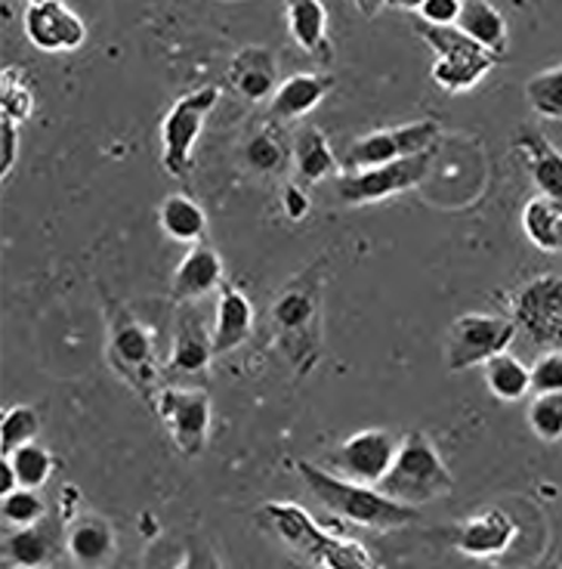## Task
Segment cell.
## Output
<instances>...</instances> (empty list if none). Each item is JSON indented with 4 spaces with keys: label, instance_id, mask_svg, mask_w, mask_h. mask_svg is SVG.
Segmentation results:
<instances>
[{
    "label": "cell",
    "instance_id": "6da1fadb",
    "mask_svg": "<svg viewBox=\"0 0 562 569\" xmlns=\"http://www.w3.org/2000/svg\"><path fill=\"white\" fill-rule=\"evenodd\" d=\"M297 473L303 477V483L310 486V492L322 501L324 508H331L359 527L387 532V529L408 527V523L421 520L418 508L393 501L390 496H383L378 486L352 483V480H343V477L331 473L328 468H319L312 461H297Z\"/></svg>",
    "mask_w": 562,
    "mask_h": 569
},
{
    "label": "cell",
    "instance_id": "7a4b0ae2",
    "mask_svg": "<svg viewBox=\"0 0 562 569\" xmlns=\"http://www.w3.org/2000/svg\"><path fill=\"white\" fill-rule=\"evenodd\" d=\"M260 523H267L272 532H279L291 548L307 555L322 569H374V560L359 541L340 539L324 532L310 513L291 501H269L260 511Z\"/></svg>",
    "mask_w": 562,
    "mask_h": 569
},
{
    "label": "cell",
    "instance_id": "3957f363",
    "mask_svg": "<svg viewBox=\"0 0 562 569\" xmlns=\"http://www.w3.org/2000/svg\"><path fill=\"white\" fill-rule=\"evenodd\" d=\"M451 486H454V477L445 468L436 446L430 442V437H423L421 430H411L405 440L399 442L393 468L387 470L378 489L408 508H421L426 501L449 496Z\"/></svg>",
    "mask_w": 562,
    "mask_h": 569
},
{
    "label": "cell",
    "instance_id": "277c9868",
    "mask_svg": "<svg viewBox=\"0 0 562 569\" xmlns=\"http://www.w3.org/2000/svg\"><path fill=\"white\" fill-rule=\"evenodd\" d=\"M220 102V87L204 84L183 93L173 102L161 121V168L173 180H185L192 171V156H195L198 137L208 124V114Z\"/></svg>",
    "mask_w": 562,
    "mask_h": 569
},
{
    "label": "cell",
    "instance_id": "5b68a950",
    "mask_svg": "<svg viewBox=\"0 0 562 569\" xmlns=\"http://www.w3.org/2000/svg\"><path fill=\"white\" fill-rule=\"evenodd\" d=\"M421 34L436 53L430 78L445 93L473 90L498 62V57H492L485 47H479L473 38H466L458 26H426V29H421Z\"/></svg>",
    "mask_w": 562,
    "mask_h": 569
},
{
    "label": "cell",
    "instance_id": "8992f818",
    "mask_svg": "<svg viewBox=\"0 0 562 569\" xmlns=\"http://www.w3.org/2000/svg\"><path fill=\"white\" fill-rule=\"evenodd\" d=\"M516 319L492 313L458 316L445 335V369L466 371L485 366L498 353H506L516 338Z\"/></svg>",
    "mask_w": 562,
    "mask_h": 569
},
{
    "label": "cell",
    "instance_id": "52a82bcc",
    "mask_svg": "<svg viewBox=\"0 0 562 569\" xmlns=\"http://www.w3.org/2000/svg\"><path fill=\"white\" fill-rule=\"evenodd\" d=\"M152 412L168 427L170 442L185 458H198L208 446L211 430V393L204 387L164 385L158 387Z\"/></svg>",
    "mask_w": 562,
    "mask_h": 569
},
{
    "label": "cell",
    "instance_id": "ba28073f",
    "mask_svg": "<svg viewBox=\"0 0 562 569\" xmlns=\"http://www.w3.org/2000/svg\"><path fill=\"white\" fill-rule=\"evenodd\" d=\"M109 362L133 390H140L149 402H155L158 350L152 331L137 316L118 313L109 335Z\"/></svg>",
    "mask_w": 562,
    "mask_h": 569
},
{
    "label": "cell",
    "instance_id": "9c48e42d",
    "mask_svg": "<svg viewBox=\"0 0 562 569\" xmlns=\"http://www.w3.org/2000/svg\"><path fill=\"white\" fill-rule=\"evenodd\" d=\"M442 128L436 118H421V121H408L399 128L374 130L352 142L347 149V164L352 171H368V168H380L399 158L421 156V152H433L436 149Z\"/></svg>",
    "mask_w": 562,
    "mask_h": 569
},
{
    "label": "cell",
    "instance_id": "30bf717a",
    "mask_svg": "<svg viewBox=\"0 0 562 569\" xmlns=\"http://www.w3.org/2000/svg\"><path fill=\"white\" fill-rule=\"evenodd\" d=\"M433 156H436V149L421 152V156L399 158V161L380 164V168H368V171L347 173L338 180V196L347 204H374V201L411 192L426 180Z\"/></svg>",
    "mask_w": 562,
    "mask_h": 569
},
{
    "label": "cell",
    "instance_id": "8fae6325",
    "mask_svg": "<svg viewBox=\"0 0 562 569\" xmlns=\"http://www.w3.org/2000/svg\"><path fill=\"white\" fill-rule=\"evenodd\" d=\"M513 319L544 350H562V276L548 272L522 284Z\"/></svg>",
    "mask_w": 562,
    "mask_h": 569
},
{
    "label": "cell",
    "instance_id": "7c38bea8",
    "mask_svg": "<svg viewBox=\"0 0 562 569\" xmlns=\"http://www.w3.org/2000/svg\"><path fill=\"white\" fill-rule=\"evenodd\" d=\"M399 442L390 430H359L340 442L328 458V470L352 483L378 486L387 470L393 468Z\"/></svg>",
    "mask_w": 562,
    "mask_h": 569
},
{
    "label": "cell",
    "instance_id": "4fadbf2b",
    "mask_svg": "<svg viewBox=\"0 0 562 569\" xmlns=\"http://www.w3.org/2000/svg\"><path fill=\"white\" fill-rule=\"evenodd\" d=\"M22 26H26V38L31 47H38L41 53H71L87 41L84 19L62 0L29 3Z\"/></svg>",
    "mask_w": 562,
    "mask_h": 569
},
{
    "label": "cell",
    "instance_id": "5bb4252c",
    "mask_svg": "<svg viewBox=\"0 0 562 569\" xmlns=\"http://www.w3.org/2000/svg\"><path fill=\"white\" fill-rule=\"evenodd\" d=\"M272 319L281 331V347L294 362L303 356L312 362L315 347L307 343L312 338V322H315V295L303 284H288L272 303Z\"/></svg>",
    "mask_w": 562,
    "mask_h": 569
},
{
    "label": "cell",
    "instance_id": "9a60e30c",
    "mask_svg": "<svg viewBox=\"0 0 562 569\" xmlns=\"http://www.w3.org/2000/svg\"><path fill=\"white\" fill-rule=\"evenodd\" d=\"M513 149L525 161V171L538 186V196L562 204V152L538 128H520L513 137Z\"/></svg>",
    "mask_w": 562,
    "mask_h": 569
},
{
    "label": "cell",
    "instance_id": "2e32d148",
    "mask_svg": "<svg viewBox=\"0 0 562 569\" xmlns=\"http://www.w3.org/2000/svg\"><path fill=\"white\" fill-rule=\"evenodd\" d=\"M513 536H516L513 517L501 508H492L454 529V548L466 557H498L510 548Z\"/></svg>",
    "mask_w": 562,
    "mask_h": 569
},
{
    "label": "cell",
    "instance_id": "e0dca14e",
    "mask_svg": "<svg viewBox=\"0 0 562 569\" xmlns=\"http://www.w3.org/2000/svg\"><path fill=\"white\" fill-rule=\"evenodd\" d=\"M253 331V303L251 298L235 288V284H223L217 295V310H213V350L217 356L239 350L241 343L251 338Z\"/></svg>",
    "mask_w": 562,
    "mask_h": 569
},
{
    "label": "cell",
    "instance_id": "ac0fdd59",
    "mask_svg": "<svg viewBox=\"0 0 562 569\" xmlns=\"http://www.w3.org/2000/svg\"><path fill=\"white\" fill-rule=\"evenodd\" d=\"M223 288V260L211 244H192L183 263L173 272V298L192 303Z\"/></svg>",
    "mask_w": 562,
    "mask_h": 569
},
{
    "label": "cell",
    "instance_id": "d6986e66",
    "mask_svg": "<svg viewBox=\"0 0 562 569\" xmlns=\"http://www.w3.org/2000/svg\"><path fill=\"white\" fill-rule=\"evenodd\" d=\"M229 84L235 87V93L251 102H263L275 97L279 90V71L275 59L263 47H248L229 66Z\"/></svg>",
    "mask_w": 562,
    "mask_h": 569
},
{
    "label": "cell",
    "instance_id": "ffe728a7",
    "mask_svg": "<svg viewBox=\"0 0 562 569\" xmlns=\"http://www.w3.org/2000/svg\"><path fill=\"white\" fill-rule=\"evenodd\" d=\"M213 356H217L213 335L195 313H185L180 319V328H177V341H173V353H170V371L195 381L201 375H208Z\"/></svg>",
    "mask_w": 562,
    "mask_h": 569
},
{
    "label": "cell",
    "instance_id": "44dd1931",
    "mask_svg": "<svg viewBox=\"0 0 562 569\" xmlns=\"http://www.w3.org/2000/svg\"><path fill=\"white\" fill-rule=\"evenodd\" d=\"M331 90V78L319 74V71H300L284 78L275 90V97L269 100V109L279 121H297L303 114H310L319 102L328 97Z\"/></svg>",
    "mask_w": 562,
    "mask_h": 569
},
{
    "label": "cell",
    "instance_id": "7402d4cb",
    "mask_svg": "<svg viewBox=\"0 0 562 569\" xmlns=\"http://www.w3.org/2000/svg\"><path fill=\"white\" fill-rule=\"evenodd\" d=\"M284 19L294 43L312 57H331L328 7L322 0H284Z\"/></svg>",
    "mask_w": 562,
    "mask_h": 569
},
{
    "label": "cell",
    "instance_id": "603a6c76",
    "mask_svg": "<svg viewBox=\"0 0 562 569\" xmlns=\"http://www.w3.org/2000/svg\"><path fill=\"white\" fill-rule=\"evenodd\" d=\"M69 555L84 569L106 567L114 555V529L97 513L78 517L69 529Z\"/></svg>",
    "mask_w": 562,
    "mask_h": 569
},
{
    "label": "cell",
    "instance_id": "cb8c5ba5",
    "mask_svg": "<svg viewBox=\"0 0 562 569\" xmlns=\"http://www.w3.org/2000/svg\"><path fill=\"white\" fill-rule=\"evenodd\" d=\"M158 227L173 242L201 244L204 236H208V213H204V208L192 196L173 192L158 208Z\"/></svg>",
    "mask_w": 562,
    "mask_h": 569
},
{
    "label": "cell",
    "instance_id": "d4e9b609",
    "mask_svg": "<svg viewBox=\"0 0 562 569\" xmlns=\"http://www.w3.org/2000/svg\"><path fill=\"white\" fill-rule=\"evenodd\" d=\"M458 29L464 31L466 38H473L479 47H485L492 57H504L506 53V19L504 13L494 7L492 0H464L461 16H458Z\"/></svg>",
    "mask_w": 562,
    "mask_h": 569
},
{
    "label": "cell",
    "instance_id": "484cf974",
    "mask_svg": "<svg viewBox=\"0 0 562 569\" xmlns=\"http://www.w3.org/2000/svg\"><path fill=\"white\" fill-rule=\"evenodd\" d=\"M291 161H294L297 180L303 186L322 183L324 177L338 171V156L331 149V142L319 128H303L297 133L294 149H291Z\"/></svg>",
    "mask_w": 562,
    "mask_h": 569
},
{
    "label": "cell",
    "instance_id": "4316f807",
    "mask_svg": "<svg viewBox=\"0 0 562 569\" xmlns=\"http://www.w3.org/2000/svg\"><path fill=\"white\" fill-rule=\"evenodd\" d=\"M522 232L525 239L548 254H562V204L548 196H534L522 208Z\"/></svg>",
    "mask_w": 562,
    "mask_h": 569
},
{
    "label": "cell",
    "instance_id": "83f0119b",
    "mask_svg": "<svg viewBox=\"0 0 562 569\" xmlns=\"http://www.w3.org/2000/svg\"><path fill=\"white\" fill-rule=\"evenodd\" d=\"M482 378H485L489 393L501 402H520L532 393V369H525L510 350L489 359L482 366Z\"/></svg>",
    "mask_w": 562,
    "mask_h": 569
},
{
    "label": "cell",
    "instance_id": "f1b7e54d",
    "mask_svg": "<svg viewBox=\"0 0 562 569\" xmlns=\"http://www.w3.org/2000/svg\"><path fill=\"white\" fill-rule=\"evenodd\" d=\"M3 560L13 569H47L53 560V539L41 527L13 529L3 536Z\"/></svg>",
    "mask_w": 562,
    "mask_h": 569
},
{
    "label": "cell",
    "instance_id": "f546056e",
    "mask_svg": "<svg viewBox=\"0 0 562 569\" xmlns=\"http://www.w3.org/2000/svg\"><path fill=\"white\" fill-rule=\"evenodd\" d=\"M10 458V465L16 470V480L19 486H26V489H41V486L50 483V477H53V468H57V461H53V452L41 446V442L34 440L29 446H22V449H16Z\"/></svg>",
    "mask_w": 562,
    "mask_h": 569
},
{
    "label": "cell",
    "instance_id": "4dcf8cb0",
    "mask_svg": "<svg viewBox=\"0 0 562 569\" xmlns=\"http://www.w3.org/2000/svg\"><path fill=\"white\" fill-rule=\"evenodd\" d=\"M31 114H34V90L29 78L19 69H3L0 71V118L22 124Z\"/></svg>",
    "mask_w": 562,
    "mask_h": 569
},
{
    "label": "cell",
    "instance_id": "1f68e13d",
    "mask_svg": "<svg viewBox=\"0 0 562 569\" xmlns=\"http://www.w3.org/2000/svg\"><path fill=\"white\" fill-rule=\"evenodd\" d=\"M525 100L532 112L550 121H562V66L548 71H538L525 84Z\"/></svg>",
    "mask_w": 562,
    "mask_h": 569
},
{
    "label": "cell",
    "instance_id": "d6a6232c",
    "mask_svg": "<svg viewBox=\"0 0 562 569\" xmlns=\"http://www.w3.org/2000/svg\"><path fill=\"white\" fill-rule=\"evenodd\" d=\"M38 430H41V418L31 406H10L0 421V452L13 456L16 449L38 440Z\"/></svg>",
    "mask_w": 562,
    "mask_h": 569
},
{
    "label": "cell",
    "instance_id": "836d02e7",
    "mask_svg": "<svg viewBox=\"0 0 562 569\" xmlns=\"http://www.w3.org/2000/svg\"><path fill=\"white\" fill-rule=\"evenodd\" d=\"M288 146L281 140V133H275L272 128L260 130L257 137L248 140L244 146V161H248V168L257 173H279L284 168V161H288Z\"/></svg>",
    "mask_w": 562,
    "mask_h": 569
},
{
    "label": "cell",
    "instance_id": "e575fe53",
    "mask_svg": "<svg viewBox=\"0 0 562 569\" xmlns=\"http://www.w3.org/2000/svg\"><path fill=\"white\" fill-rule=\"evenodd\" d=\"M3 523H10L13 529L22 527H38L43 520V513H47V501L41 498L38 489H26V486H19L13 492H7L3 496Z\"/></svg>",
    "mask_w": 562,
    "mask_h": 569
},
{
    "label": "cell",
    "instance_id": "d590c367",
    "mask_svg": "<svg viewBox=\"0 0 562 569\" xmlns=\"http://www.w3.org/2000/svg\"><path fill=\"white\" fill-rule=\"evenodd\" d=\"M529 427L541 442L562 440V393H538L529 402Z\"/></svg>",
    "mask_w": 562,
    "mask_h": 569
},
{
    "label": "cell",
    "instance_id": "8d00e7d4",
    "mask_svg": "<svg viewBox=\"0 0 562 569\" xmlns=\"http://www.w3.org/2000/svg\"><path fill=\"white\" fill-rule=\"evenodd\" d=\"M532 393H562V350H548L534 362Z\"/></svg>",
    "mask_w": 562,
    "mask_h": 569
},
{
    "label": "cell",
    "instance_id": "74e56055",
    "mask_svg": "<svg viewBox=\"0 0 562 569\" xmlns=\"http://www.w3.org/2000/svg\"><path fill=\"white\" fill-rule=\"evenodd\" d=\"M19 161V124L10 118H0V177L7 180Z\"/></svg>",
    "mask_w": 562,
    "mask_h": 569
},
{
    "label": "cell",
    "instance_id": "f35d334b",
    "mask_svg": "<svg viewBox=\"0 0 562 569\" xmlns=\"http://www.w3.org/2000/svg\"><path fill=\"white\" fill-rule=\"evenodd\" d=\"M464 0H426L421 7V19L426 26H458Z\"/></svg>",
    "mask_w": 562,
    "mask_h": 569
},
{
    "label": "cell",
    "instance_id": "ab89813d",
    "mask_svg": "<svg viewBox=\"0 0 562 569\" xmlns=\"http://www.w3.org/2000/svg\"><path fill=\"white\" fill-rule=\"evenodd\" d=\"M281 211L288 213V220H294V223L307 220V217H310V211H312L310 192H307L303 186L288 183L284 189H281Z\"/></svg>",
    "mask_w": 562,
    "mask_h": 569
},
{
    "label": "cell",
    "instance_id": "60d3db41",
    "mask_svg": "<svg viewBox=\"0 0 562 569\" xmlns=\"http://www.w3.org/2000/svg\"><path fill=\"white\" fill-rule=\"evenodd\" d=\"M13 489H19V480H16V470L10 465V458L3 456V461H0V498L7 496V492H13Z\"/></svg>",
    "mask_w": 562,
    "mask_h": 569
},
{
    "label": "cell",
    "instance_id": "b9f144b4",
    "mask_svg": "<svg viewBox=\"0 0 562 569\" xmlns=\"http://www.w3.org/2000/svg\"><path fill=\"white\" fill-rule=\"evenodd\" d=\"M387 3H390V0H352V7L365 16V19H374V16H378L380 10L387 7Z\"/></svg>",
    "mask_w": 562,
    "mask_h": 569
},
{
    "label": "cell",
    "instance_id": "7bdbcfd3",
    "mask_svg": "<svg viewBox=\"0 0 562 569\" xmlns=\"http://www.w3.org/2000/svg\"><path fill=\"white\" fill-rule=\"evenodd\" d=\"M426 0H390L387 7H393V10H405V13H421V7Z\"/></svg>",
    "mask_w": 562,
    "mask_h": 569
},
{
    "label": "cell",
    "instance_id": "ee69618b",
    "mask_svg": "<svg viewBox=\"0 0 562 569\" xmlns=\"http://www.w3.org/2000/svg\"><path fill=\"white\" fill-rule=\"evenodd\" d=\"M29 3H47V0H29Z\"/></svg>",
    "mask_w": 562,
    "mask_h": 569
}]
</instances>
